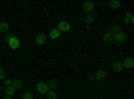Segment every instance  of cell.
I'll return each mask as SVG.
<instances>
[{"label": "cell", "instance_id": "obj_1", "mask_svg": "<svg viewBox=\"0 0 134 99\" xmlns=\"http://www.w3.org/2000/svg\"><path fill=\"white\" fill-rule=\"evenodd\" d=\"M7 42H8V47H9L11 50H18V48H19L20 42H19V39H18L16 36L8 35V36H7Z\"/></svg>", "mask_w": 134, "mask_h": 99}, {"label": "cell", "instance_id": "obj_2", "mask_svg": "<svg viewBox=\"0 0 134 99\" xmlns=\"http://www.w3.org/2000/svg\"><path fill=\"white\" fill-rule=\"evenodd\" d=\"M59 30V32L62 34V32H67V31H70L71 30V24L69 23V21H59V24L57 27Z\"/></svg>", "mask_w": 134, "mask_h": 99}, {"label": "cell", "instance_id": "obj_3", "mask_svg": "<svg viewBox=\"0 0 134 99\" xmlns=\"http://www.w3.org/2000/svg\"><path fill=\"white\" fill-rule=\"evenodd\" d=\"M126 39H127V35H126V32H118V34H115L114 35V42L115 43H124V42H126Z\"/></svg>", "mask_w": 134, "mask_h": 99}, {"label": "cell", "instance_id": "obj_4", "mask_svg": "<svg viewBox=\"0 0 134 99\" xmlns=\"http://www.w3.org/2000/svg\"><path fill=\"white\" fill-rule=\"evenodd\" d=\"M94 9H95L94 3H91V2H85V3H83V11H85V12H87V14H93V12H94Z\"/></svg>", "mask_w": 134, "mask_h": 99}, {"label": "cell", "instance_id": "obj_5", "mask_svg": "<svg viewBox=\"0 0 134 99\" xmlns=\"http://www.w3.org/2000/svg\"><path fill=\"white\" fill-rule=\"evenodd\" d=\"M36 90L39 94H43V95H46V92L48 91V87H47V83H44V82H39L38 86H36Z\"/></svg>", "mask_w": 134, "mask_h": 99}, {"label": "cell", "instance_id": "obj_6", "mask_svg": "<svg viewBox=\"0 0 134 99\" xmlns=\"http://www.w3.org/2000/svg\"><path fill=\"white\" fill-rule=\"evenodd\" d=\"M122 66H124V68H133L134 67V59L131 56L125 58L124 62H122Z\"/></svg>", "mask_w": 134, "mask_h": 99}, {"label": "cell", "instance_id": "obj_7", "mask_svg": "<svg viewBox=\"0 0 134 99\" xmlns=\"http://www.w3.org/2000/svg\"><path fill=\"white\" fill-rule=\"evenodd\" d=\"M106 71L105 70H102V68H99V70H97V72L94 74V78L97 79V80H103L105 78H106Z\"/></svg>", "mask_w": 134, "mask_h": 99}, {"label": "cell", "instance_id": "obj_8", "mask_svg": "<svg viewBox=\"0 0 134 99\" xmlns=\"http://www.w3.org/2000/svg\"><path fill=\"white\" fill-rule=\"evenodd\" d=\"M103 40L105 42H107V43H110V44H114V35L111 34V32L109 31V32H106V34L103 35Z\"/></svg>", "mask_w": 134, "mask_h": 99}, {"label": "cell", "instance_id": "obj_9", "mask_svg": "<svg viewBox=\"0 0 134 99\" xmlns=\"http://www.w3.org/2000/svg\"><path fill=\"white\" fill-rule=\"evenodd\" d=\"M111 70L115 71V72H121L122 70H124V66H122V62H115L111 64Z\"/></svg>", "mask_w": 134, "mask_h": 99}, {"label": "cell", "instance_id": "obj_10", "mask_svg": "<svg viewBox=\"0 0 134 99\" xmlns=\"http://www.w3.org/2000/svg\"><path fill=\"white\" fill-rule=\"evenodd\" d=\"M48 36H50V39L55 40V39H58V38L60 36V32H59V30H58V28H52V30L50 31Z\"/></svg>", "mask_w": 134, "mask_h": 99}, {"label": "cell", "instance_id": "obj_11", "mask_svg": "<svg viewBox=\"0 0 134 99\" xmlns=\"http://www.w3.org/2000/svg\"><path fill=\"white\" fill-rule=\"evenodd\" d=\"M46 35H44V34H38L36 35V38H35V42H36V44H44V43H46Z\"/></svg>", "mask_w": 134, "mask_h": 99}, {"label": "cell", "instance_id": "obj_12", "mask_svg": "<svg viewBox=\"0 0 134 99\" xmlns=\"http://www.w3.org/2000/svg\"><path fill=\"white\" fill-rule=\"evenodd\" d=\"M14 87L15 90H18V89H21V87H23V82H21L20 79H14L12 80V84H11Z\"/></svg>", "mask_w": 134, "mask_h": 99}, {"label": "cell", "instance_id": "obj_13", "mask_svg": "<svg viewBox=\"0 0 134 99\" xmlns=\"http://www.w3.org/2000/svg\"><path fill=\"white\" fill-rule=\"evenodd\" d=\"M15 92H16V90L14 89L12 86H7V87H5V94H7V96L12 98V96L15 95Z\"/></svg>", "mask_w": 134, "mask_h": 99}, {"label": "cell", "instance_id": "obj_14", "mask_svg": "<svg viewBox=\"0 0 134 99\" xmlns=\"http://www.w3.org/2000/svg\"><path fill=\"white\" fill-rule=\"evenodd\" d=\"M125 23H127V24H133L134 23V16L131 15V12H126V15H125Z\"/></svg>", "mask_w": 134, "mask_h": 99}, {"label": "cell", "instance_id": "obj_15", "mask_svg": "<svg viewBox=\"0 0 134 99\" xmlns=\"http://www.w3.org/2000/svg\"><path fill=\"white\" fill-rule=\"evenodd\" d=\"M47 87H48V90H52V91H54V90L58 87V82L55 80V79H51V80L47 83Z\"/></svg>", "mask_w": 134, "mask_h": 99}, {"label": "cell", "instance_id": "obj_16", "mask_svg": "<svg viewBox=\"0 0 134 99\" xmlns=\"http://www.w3.org/2000/svg\"><path fill=\"white\" fill-rule=\"evenodd\" d=\"M46 99H58V95H57V92H55V91L48 90L46 92Z\"/></svg>", "mask_w": 134, "mask_h": 99}, {"label": "cell", "instance_id": "obj_17", "mask_svg": "<svg viewBox=\"0 0 134 99\" xmlns=\"http://www.w3.org/2000/svg\"><path fill=\"white\" fill-rule=\"evenodd\" d=\"M109 5L113 9H118L121 7V2H119V0H111V2L109 3Z\"/></svg>", "mask_w": 134, "mask_h": 99}, {"label": "cell", "instance_id": "obj_18", "mask_svg": "<svg viewBox=\"0 0 134 99\" xmlns=\"http://www.w3.org/2000/svg\"><path fill=\"white\" fill-rule=\"evenodd\" d=\"M8 30H9V24L7 21H2L0 23V32H8Z\"/></svg>", "mask_w": 134, "mask_h": 99}, {"label": "cell", "instance_id": "obj_19", "mask_svg": "<svg viewBox=\"0 0 134 99\" xmlns=\"http://www.w3.org/2000/svg\"><path fill=\"white\" fill-rule=\"evenodd\" d=\"M110 32H111L113 35H115V34H118V32H121V27H119L118 24H114L113 27L110 28Z\"/></svg>", "mask_w": 134, "mask_h": 99}, {"label": "cell", "instance_id": "obj_20", "mask_svg": "<svg viewBox=\"0 0 134 99\" xmlns=\"http://www.w3.org/2000/svg\"><path fill=\"white\" fill-rule=\"evenodd\" d=\"M85 21L87 24H91L93 21H94V15H87L86 18H85Z\"/></svg>", "mask_w": 134, "mask_h": 99}, {"label": "cell", "instance_id": "obj_21", "mask_svg": "<svg viewBox=\"0 0 134 99\" xmlns=\"http://www.w3.org/2000/svg\"><path fill=\"white\" fill-rule=\"evenodd\" d=\"M3 79H5V71L3 68H0V80H3Z\"/></svg>", "mask_w": 134, "mask_h": 99}, {"label": "cell", "instance_id": "obj_22", "mask_svg": "<svg viewBox=\"0 0 134 99\" xmlns=\"http://www.w3.org/2000/svg\"><path fill=\"white\" fill-rule=\"evenodd\" d=\"M23 99H34V98H32L31 92H30V91H27V92H26V94L23 95Z\"/></svg>", "mask_w": 134, "mask_h": 99}, {"label": "cell", "instance_id": "obj_23", "mask_svg": "<svg viewBox=\"0 0 134 99\" xmlns=\"http://www.w3.org/2000/svg\"><path fill=\"white\" fill-rule=\"evenodd\" d=\"M4 82H5V86H11V84H12V80H11V79H4Z\"/></svg>", "mask_w": 134, "mask_h": 99}, {"label": "cell", "instance_id": "obj_24", "mask_svg": "<svg viewBox=\"0 0 134 99\" xmlns=\"http://www.w3.org/2000/svg\"><path fill=\"white\" fill-rule=\"evenodd\" d=\"M3 99H14V98H11V96H4Z\"/></svg>", "mask_w": 134, "mask_h": 99}, {"label": "cell", "instance_id": "obj_25", "mask_svg": "<svg viewBox=\"0 0 134 99\" xmlns=\"http://www.w3.org/2000/svg\"><path fill=\"white\" fill-rule=\"evenodd\" d=\"M0 91H2V86H0Z\"/></svg>", "mask_w": 134, "mask_h": 99}, {"label": "cell", "instance_id": "obj_26", "mask_svg": "<svg viewBox=\"0 0 134 99\" xmlns=\"http://www.w3.org/2000/svg\"><path fill=\"white\" fill-rule=\"evenodd\" d=\"M39 99H43V98H39Z\"/></svg>", "mask_w": 134, "mask_h": 99}]
</instances>
